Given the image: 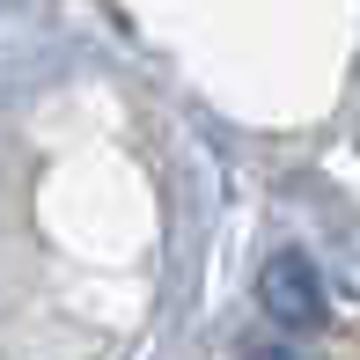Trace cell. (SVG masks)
<instances>
[{
    "label": "cell",
    "mask_w": 360,
    "mask_h": 360,
    "mask_svg": "<svg viewBox=\"0 0 360 360\" xmlns=\"http://www.w3.org/2000/svg\"><path fill=\"white\" fill-rule=\"evenodd\" d=\"M257 360H287V353H257Z\"/></svg>",
    "instance_id": "7a4b0ae2"
},
{
    "label": "cell",
    "mask_w": 360,
    "mask_h": 360,
    "mask_svg": "<svg viewBox=\"0 0 360 360\" xmlns=\"http://www.w3.org/2000/svg\"><path fill=\"white\" fill-rule=\"evenodd\" d=\"M265 309L280 323H323V287L309 257H272L265 265Z\"/></svg>",
    "instance_id": "6da1fadb"
}]
</instances>
